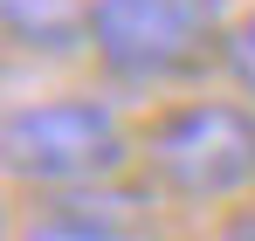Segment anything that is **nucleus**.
Segmentation results:
<instances>
[{"label":"nucleus","instance_id":"obj_3","mask_svg":"<svg viewBox=\"0 0 255 241\" xmlns=\"http://www.w3.org/2000/svg\"><path fill=\"white\" fill-rule=\"evenodd\" d=\"M207 28H214V14L200 0H104L90 41H97V55L118 76L166 83V76H179V69L200 62Z\"/></svg>","mask_w":255,"mask_h":241},{"label":"nucleus","instance_id":"obj_1","mask_svg":"<svg viewBox=\"0 0 255 241\" xmlns=\"http://www.w3.org/2000/svg\"><path fill=\"white\" fill-rule=\"evenodd\" d=\"M125 159V124L97 97H48L0 118V165L28 186H97Z\"/></svg>","mask_w":255,"mask_h":241},{"label":"nucleus","instance_id":"obj_5","mask_svg":"<svg viewBox=\"0 0 255 241\" xmlns=\"http://www.w3.org/2000/svg\"><path fill=\"white\" fill-rule=\"evenodd\" d=\"M104 14V0H0V35L21 48H69Z\"/></svg>","mask_w":255,"mask_h":241},{"label":"nucleus","instance_id":"obj_6","mask_svg":"<svg viewBox=\"0 0 255 241\" xmlns=\"http://www.w3.org/2000/svg\"><path fill=\"white\" fill-rule=\"evenodd\" d=\"M221 55H228V69H235V83L255 97V7L242 14V21H228V35H221Z\"/></svg>","mask_w":255,"mask_h":241},{"label":"nucleus","instance_id":"obj_2","mask_svg":"<svg viewBox=\"0 0 255 241\" xmlns=\"http://www.w3.org/2000/svg\"><path fill=\"white\" fill-rule=\"evenodd\" d=\"M145 165L179 200H228L255 186V111L249 104H186L152 131Z\"/></svg>","mask_w":255,"mask_h":241},{"label":"nucleus","instance_id":"obj_4","mask_svg":"<svg viewBox=\"0 0 255 241\" xmlns=\"http://www.w3.org/2000/svg\"><path fill=\"white\" fill-rule=\"evenodd\" d=\"M138 228H145L138 200L69 186L62 200L48 207V214H35V221L21 228V241H138Z\"/></svg>","mask_w":255,"mask_h":241},{"label":"nucleus","instance_id":"obj_7","mask_svg":"<svg viewBox=\"0 0 255 241\" xmlns=\"http://www.w3.org/2000/svg\"><path fill=\"white\" fill-rule=\"evenodd\" d=\"M221 241H255V214H242V221H228V228H221Z\"/></svg>","mask_w":255,"mask_h":241}]
</instances>
